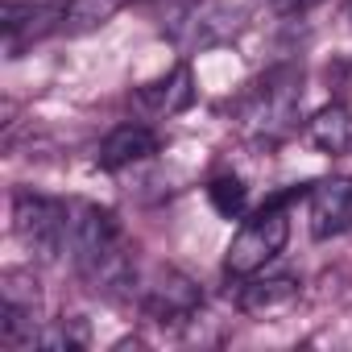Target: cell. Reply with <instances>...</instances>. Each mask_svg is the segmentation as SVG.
I'll use <instances>...</instances> for the list:
<instances>
[{
  "instance_id": "obj_15",
  "label": "cell",
  "mask_w": 352,
  "mask_h": 352,
  "mask_svg": "<svg viewBox=\"0 0 352 352\" xmlns=\"http://www.w3.org/2000/svg\"><path fill=\"white\" fill-rule=\"evenodd\" d=\"M208 199H212V208L224 220H241L245 208H249V187L236 179V174H216V179L208 183Z\"/></svg>"
},
{
  "instance_id": "obj_9",
  "label": "cell",
  "mask_w": 352,
  "mask_h": 352,
  "mask_svg": "<svg viewBox=\"0 0 352 352\" xmlns=\"http://www.w3.org/2000/svg\"><path fill=\"white\" fill-rule=\"evenodd\" d=\"M245 286L236 290V307L253 319H274V315H286L298 298H302V282L294 274H249L241 278Z\"/></svg>"
},
{
  "instance_id": "obj_5",
  "label": "cell",
  "mask_w": 352,
  "mask_h": 352,
  "mask_svg": "<svg viewBox=\"0 0 352 352\" xmlns=\"http://www.w3.org/2000/svg\"><path fill=\"white\" fill-rule=\"evenodd\" d=\"M141 311H145V319L149 323H157V327H170V331H183L195 315H199V307H204V294H199V286L187 278V274H179V270H157L145 286H141Z\"/></svg>"
},
{
  "instance_id": "obj_1",
  "label": "cell",
  "mask_w": 352,
  "mask_h": 352,
  "mask_svg": "<svg viewBox=\"0 0 352 352\" xmlns=\"http://www.w3.org/2000/svg\"><path fill=\"white\" fill-rule=\"evenodd\" d=\"M298 191H282L278 199H270L265 208H257L241 228L236 236L228 241V253H224V274L228 278H249V274H261L290 241V212L286 204L294 199Z\"/></svg>"
},
{
  "instance_id": "obj_6",
  "label": "cell",
  "mask_w": 352,
  "mask_h": 352,
  "mask_svg": "<svg viewBox=\"0 0 352 352\" xmlns=\"http://www.w3.org/2000/svg\"><path fill=\"white\" fill-rule=\"evenodd\" d=\"M71 0H9L0 9V30H5V54L21 58L34 42L63 34Z\"/></svg>"
},
{
  "instance_id": "obj_14",
  "label": "cell",
  "mask_w": 352,
  "mask_h": 352,
  "mask_svg": "<svg viewBox=\"0 0 352 352\" xmlns=\"http://www.w3.org/2000/svg\"><path fill=\"white\" fill-rule=\"evenodd\" d=\"M91 344V327L83 315H63V319H50L38 336V348H50V352H75V348H87Z\"/></svg>"
},
{
  "instance_id": "obj_4",
  "label": "cell",
  "mask_w": 352,
  "mask_h": 352,
  "mask_svg": "<svg viewBox=\"0 0 352 352\" xmlns=\"http://www.w3.org/2000/svg\"><path fill=\"white\" fill-rule=\"evenodd\" d=\"M42 319V282L30 270L0 274V344L5 348H38Z\"/></svg>"
},
{
  "instance_id": "obj_12",
  "label": "cell",
  "mask_w": 352,
  "mask_h": 352,
  "mask_svg": "<svg viewBox=\"0 0 352 352\" xmlns=\"http://www.w3.org/2000/svg\"><path fill=\"white\" fill-rule=\"evenodd\" d=\"M307 141H311L319 153H331V157L352 153V108H344V104L319 108V112L307 120Z\"/></svg>"
},
{
  "instance_id": "obj_3",
  "label": "cell",
  "mask_w": 352,
  "mask_h": 352,
  "mask_svg": "<svg viewBox=\"0 0 352 352\" xmlns=\"http://www.w3.org/2000/svg\"><path fill=\"white\" fill-rule=\"evenodd\" d=\"M298 104H302V71L298 67H274L253 83L241 116L257 137H282L294 129Z\"/></svg>"
},
{
  "instance_id": "obj_13",
  "label": "cell",
  "mask_w": 352,
  "mask_h": 352,
  "mask_svg": "<svg viewBox=\"0 0 352 352\" xmlns=\"http://www.w3.org/2000/svg\"><path fill=\"white\" fill-rule=\"evenodd\" d=\"M120 5H124V0H71V5H67V25H63V34H71V38L91 34V30L108 25V21L120 13Z\"/></svg>"
},
{
  "instance_id": "obj_10",
  "label": "cell",
  "mask_w": 352,
  "mask_h": 352,
  "mask_svg": "<svg viewBox=\"0 0 352 352\" xmlns=\"http://www.w3.org/2000/svg\"><path fill=\"white\" fill-rule=\"evenodd\" d=\"M137 100L149 112H157V116H179V112H187L195 104V71H191V63H174L153 83H141L137 87Z\"/></svg>"
},
{
  "instance_id": "obj_7",
  "label": "cell",
  "mask_w": 352,
  "mask_h": 352,
  "mask_svg": "<svg viewBox=\"0 0 352 352\" xmlns=\"http://www.w3.org/2000/svg\"><path fill=\"white\" fill-rule=\"evenodd\" d=\"M67 228H71V261L79 270H87L91 261H100L124 245L120 220L108 208L87 204V199H67Z\"/></svg>"
},
{
  "instance_id": "obj_2",
  "label": "cell",
  "mask_w": 352,
  "mask_h": 352,
  "mask_svg": "<svg viewBox=\"0 0 352 352\" xmlns=\"http://www.w3.org/2000/svg\"><path fill=\"white\" fill-rule=\"evenodd\" d=\"M13 232L46 265L71 257L67 199H46V195H34V191H17L13 195Z\"/></svg>"
},
{
  "instance_id": "obj_8",
  "label": "cell",
  "mask_w": 352,
  "mask_h": 352,
  "mask_svg": "<svg viewBox=\"0 0 352 352\" xmlns=\"http://www.w3.org/2000/svg\"><path fill=\"white\" fill-rule=\"evenodd\" d=\"M307 216H311V236L315 241L352 232V179H319V183H311Z\"/></svg>"
},
{
  "instance_id": "obj_11",
  "label": "cell",
  "mask_w": 352,
  "mask_h": 352,
  "mask_svg": "<svg viewBox=\"0 0 352 352\" xmlns=\"http://www.w3.org/2000/svg\"><path fill=\"white\" fill-rule=\"evenodd\" d=\"M157 149H162L157 133H153L149 124H133V120H129V124H116V129L100 141L96 162H100V170H124V166L149 162Z\"/></svg>"
}]
</instances>
